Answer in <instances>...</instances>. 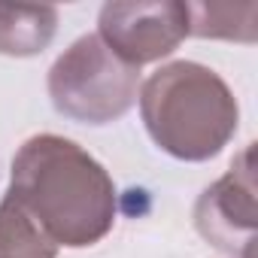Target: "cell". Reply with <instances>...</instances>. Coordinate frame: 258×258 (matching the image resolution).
<instances>
[{"instance_id":"6da1fadb","label":"cell","mask_w":258,"mask_h":258,"mask_svg":"<svg viewBox=\"0 0 258 258\" xmlns=\"http://www.w3.org/2000/svg\"><path fill=\"white\" fill-rule=\"evenodd\" d=\"M7 195L55 246H91L115 222L109 173L82 146L58 134H37L16 152Z\"/></svg>"},{"instance_id":"7a4b0ae2","label":"cell","mask_w":258,"mask_h":258,"mask_svg":"<svg viewBox=\"0 0 258 258\" xmlns=\"http://www.w3.org/2000/svg\"><path fill=\"white\" fill-rule=\"evenodd\" d=\"M149 137L182 161H207L237 131V100L225 79L204 64L173 61L140 88Z\"/></svg>"},{"instance_id":"3957f363","label":"cell","mask_w":258,"mask_h":258,"mask_svg":"<svg viewBox=\"0 0 258 258\" xmlns=\"http://www.w3.org/2000/svg\"><path fill=\"white\" fill-rule=\"evenodd\" d=\"M140 70L124 64L97 34L79 37L49 70V97L73 121L106 124L137 100Z\"/></svg>"},{"instance_id":"277c9868","label":"cell","mask_w":258,"mask_h":258,"mask_svg":"<svg viewBox=\"0 0 258 258\" xmlns=\"http://www.w3.org/2000/svg\"><path fill=\"white\" fill-rule=\"evenodd\" d=\"M97 37L131 67L170 55L188 37L185 4H106L97 19Z\"/></svg>"},{"instance_id":"5b68a950","label":"cell","mask_w":258,"mask_h":258,"mask_svg":"<svg viewBox=\"0 0 258 258\" xmlns=\"http://www.w3.org/2000/svg\"><path fill=\"white\" fill-rule=\"evenodd\" d=\"M255 143H249L240 158L231 164V170L213 182L198 207H195V225L204 234L207 243L222 249L231 258H252L255 252Z\"/></svg>"},{"instance_id":"8992f818","label":"cell","mask_w":258,"mask_h":258,"mask_svg":"<svg viewBox=\"0 0 258 258\" xmlns=\"http://www.w3.org/2000/svg\"><path fill=\"white\" fill-rule=\"evenodd\" d=\"M55 7H0V52L4 55H37L55 37Z\"/></svg>"},{"instance_id":"52a82bcc","label":"cell","mask_w":258,"mask_h":258,"mask_svg":"<svg viewBox=\"0 0 258 258\" xmlns=\"http://www.w3.org/2000/svg\"><path fill=\"white\" fill-rule=\"evenodd\" d=\"M188 34L213 40L255 43L258 37V4H185Z\"/></svg>"},{"instance_id":"ba28073f","label":"cell","mask_w":258,"mask_h":258,"mask_svg":"<svg viewBox=\"0 0 258 258\" xmlns=\"http://www.w3.org/2000/svg\"><path fill=\"white\" fill-rule=\"evenodd\" d=\"M58 246L7 195L0 201V258H55Z\"/></svg>"}]
</instances>
